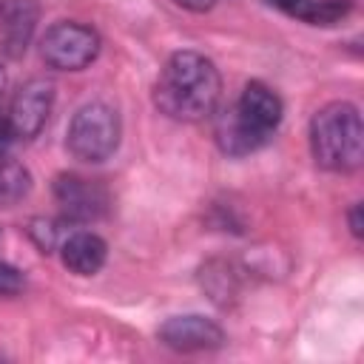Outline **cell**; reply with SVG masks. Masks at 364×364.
<instances>
[{"label": "cell", "mask_w": 364, "mask_h": 364, "mask_svg": "<svg viewBox=\"0 0 364 364\" xmlns=\"http://www.w3.org/2000/svg\"><path fill=\"white\" fill-rule=\"evenodd\" d=\"M3 91H6V71L0 68V97H3Z\"/></svg>", "instance_id": "18"}, {"label": "cell", "mask_w": 364, "mask_h": 364, "mask_svg": "<svg viewBox=\"0 0 364 364\" xmlns=\"http://www.w3.org/2000/svg\"><path fill=\"white\" fill-rule=\"evenodd\" d=\"M28 188H31L28 171L3 154L0 156V205H14L28 193Z\"/></svg>", "instance_id": "12"}, {"label": "cell", "mask_w": 364, "mask_h": 364, "mask_svg": "<svg viewBox=\"0 0 364 364\" xmlns=\"http://www.w3.org/2000/svg\"><path fill=\"white\" fill-rule=\"evenodd\" d=\"M60 256L71 273L94 276L102 270V264L108 259V245L102 236H97L91 230H74L60 242Z\"/></svg>", "instance_id": "10"}, {"label": "cell", "mask_w": 364, "mask_h": 364, "mask_svg": "<svg viewBox=\"0 0 364 364\" xmlns=\"http://www.w3.org/2000/svg\"><path fill=\"white\" fill-rule=\"evenodd\" d=\"M11 142H14V128H11V122H9V114L0 111V156L9 151Z\"/></svg>", "instance_id": "15"}, {"label": "cell", "mask_w": 364, "mask_h": 364, "mask_svg": "<svg viewBox=\"0 0 364 364\" xmlns=\"http://www.w3.org/2000/svg\"><path fill=\"white\" fill-rule=\"evenodd\" d=\"M173 3L182 6V9H188V11H208V9L216 6V0H173Z\"/></svg>", "instance_id": "17"}, {"label": "cell", "mask_w": 364, "mask_h": 364, "mask_svg": "<svg viewBox=\"0 0 364 364\" xmlns=\"http://www.w3.org/2000/svg\"><path fill=\"white\" fill-rule=\"evenodd\" d=\"M270 6L310 26H336L350 14L353 0H270Z\"/></svg>", "instance_id": "11"}, {"label": "cell", "mask_w": 364, "mask_h": 364, "mask_svg": "<svg viewBox=\"0 0 364 364\" xmlns=\"http://www.w3.org/2000/svg\"><path fill=\"white\" fill-rule=\"evenodd\" d=\"M222 97V77L210 57L199 51H176L165 60L156 85L154 105L179 122H202L216 114Z\"/></svg>", "instance_id": "1"}, {"label": "cell", "mask_w": 364, "mask_h": 364, "mask_svg": "<svg viewBox=\"0 0 364 364\" xmlns=\"http://www.w3.org/2000/svg\"><path fill=\"white\" fill-rule=\"evenodd\" d=\"M156 338L176 350V353H202V350H219L225 347V330L205 318V316H196V313H188V316H171L168 321L159 324L156 330Z\"/></svg>", "instance_id": "8"}, {"label": "cell", "mask_w": 364, "mask_h": 364, "mask_svg": "<svg viewBox=\"0 0 364 364\" xmlns=\"http://www.w3.org/2000/svg\"><path fill=\"white\" fill-rule=\"evenodd\" d=\"M65 225V219L63 222H54V219H31L28 222V236H31V242L43 250V253H51L54 247H60V228Z\"/></svg>", "instance_id": "13"}, {"label": "cell", "mask_w": 364, "mask_h": 364, "mask_svg": "<svg viewBox=\"0 0 364 364\" xmlns=\"http://www.w3.org/2000/svg\"><path fill=\"white\" fill-rule=\"evenodd\" d=\"M347 222H350V233H353L355 239H361V205H358V202L347 210Z\"/></svg>", "instance_id": "16"}, {"label": "cell", "mask_w": 364, "mask_h": 364, "mask_svg": "<svg viewBox=\"0 0 364 364\" xmlns=\"http://www.w3.org/2000/svg\"><path fill=\"white\" fill-rule=\"evenodd\" d=\"M310 154L330 173H350L364 156L361 114L353 102L336 100L318 108L310 119Z\"/></svg>", "instance_id": "2"}, {"label": "cell", "mask_w": 364, "mask_h": 364, "mask_svg": "<svg viewBox=\"0 0 364 364\" xmlns=\"http://www.w3.org/2000/svg\"><path fill=\"white\" fill-rule=\"evenodd\" d=\"M37 0H0V46L9 57L26 54L37 28Z\"/></svg>", "instance_id": "9"}, {"label": "cell", "mask_w": 364, "mask_h": 364, "mask_svg": "<svg viewBox=\"0 0 364 364\" xmlns=\"http://www.w3.org/2000/svg\"><path fill=\"white\" fill-rule=\"evenodd\" d=\"M51 191L65 222H94L108 210V193L94 179H85L77 173H60Z\"/></svg>", "instance_id": "6"}, {"label": "cell", "mask_w": 364, "mask_h": 364, "mask_svg": "<svg viewBox=\"0 0 364 364\" xmlns=\"http://www.w3.org/2000/svg\"><path fill=\"white\" fill-rule=\"evenodd\" d=\"M100 46H102L100 34L91 26L77 20H60L46 31L40 43V54L46 65L57 71H82L97 60Z\"/></svg>", "instance_id": "4"}, {"label": "cell", "mask_w": 364, "mask_h": 364, "mask_svg": "<svg viewBox=\"0 0 364 364\" xmlns=\"http://www.w3.org/2000/svg\"><path fill=\"white\" fill-rule=\"evenodd\" d=\"M230 108H233V117L239 119V125L247 131V136L259 148L270 142V136L276 134V128L282 122V114H284V105H282L279 94L270 85L259 82V80H250Z\"/></svg>", "instance_id": "5"}, {"label": "cell", "mask_w": 364, "mask_h": 364, "mask_svg": "<svg viewBox=\"0 0 364 364\" xmlns=\"http://www.w3.org/2000/svg\"><path fill=\"white\" fill-rule=\"evenodd\" d=\"M119 136H122V122L117 108L94 100L77 108V114L71 117L65 148L80 162H105L119 148Z\"/></svg>", "instance_id": "3"}, {"label": "cell", "mask_w": 364, "mask_h": 364, "mask_svg": "<svg viewBox=\"0 0 364 364\" xmlns=\"http://www.w3.org/2000/svg\"><path fill=\"white\" fill-rule=\"evenodd\" d=\"M51 108H54V82L51 80L34 77V80L23 82L9 108V122L14 128V136H23V139L37 136L46 128Z\"/></svg>", "instance_id": "7"}, {"label": "cell", "mask_w": 364, "mask_h": 364, "mask_svg": "<svg viewBox=\"0 0 364 364\" xmlns=\"http://www.w3.org/2000/svg\"><path fill=\"white\" fill-rule=\"evenodd\" d=\"M23 284H26L23 273H20L14 264H9V262H3V259H0V296L20 293V290H23Z\"/></svg>", "instance_id": "14"}]
</instances>
